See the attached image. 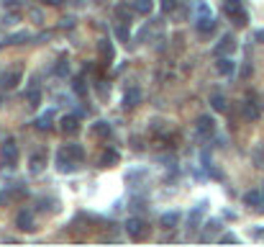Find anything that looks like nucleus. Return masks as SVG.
<instances>
[{"label": "nucleus", "mask_w": 264, "mask_h": 247, "mask_svg": "<svg viewBox=\"0 0 264 247\" xmlns=\"http://www.w3.org/2000/svg\"><path fill=\"white\" fill-rule=\"evenodd\" d=\"M0 162H3V167H8V170H13L18 165V144L13 139H8L3 144V150H0Z\"/></svg>", "instance_id": "1"}, {"label": "nucleus", "mask_w": 264, "mask_h": 247, "mask_svg": "<svg viewBox=\"0 0 264 247\" xmlns=\"http://www.w3.org/2000/svg\"><path fill=\"white\" fill-rule=\"evenodd\" d=\"M223 10H226V16L231 18L236 26H246V18H249V16H246V10L241 8V3H226Z\"/></svg>", "instance_id": "2"}, {"label": "nucleus", "mask_w": 264, "mask_h": 247, "mask_svg": "<svg viewBox=\"0 0 264 247\" xmlns=\"http://www.w3.org/2000/svg\"><path fill=\"white\" fill-rule=\"evenodd\" d=\"M126 232H129L133 240H141L144 234H146V221L139 219V216H131L129 221H126Z\"/></svg>", "instance_id": "3"}, {"label": "nucleus", "mask_w": 264, "mask_h": 247, "mask_svg": "<svg viewBox=\"0 0 264 247\" xmlns=\"http://www.w3.org/2000/svg\"><path fill=\"white\" fill-rule=\"evenodd\" d=\"M213 131H215V121H213V116H200L198 119V134H200V139H211L213 137Z\"/></svg>", "instance_id": "4"}, {"label": "nucleus", "mask_w": 264, "mask_h": 247, "mask_svg": "<svg viewBox=\"0 0 264 247\" xmlns=\"http://www.w3.org/2000/svg\"><path fill=\"white\" fill-rule=\"evenodd\" d=\"M244 204L249 206V209H257V211H264V193L259 188H254V190H249V193H244Z\"/></svg>", "instance_id": "5"}, {"label": "nucleus", "mask_w": 264, "mask_h": 247, "mask_svg": "<svg viewBox=\"0 0 264 247\" xmlns=\"http://www.w3.org/2000/svg\"><path fill=\"white\" fill-rule=\"evenodd\" d=\"M236 49V39L231 36V33H228V36H223L221 41L215 44V49H213V54L215 57H226V54H231Z\"/></svg>", "instance_id": "6"}, {"label": "nucleus", "mask_w": 264, "mask_h": 247, "mask_svg": "<svg viewBox=\"0 0 264 247\" xmlns=\"http://www.w3.org/2000/svg\"><path fill=\"white\" fill-rule=\"evenodd\" d=\"M98 52H100V60L106 62V64H110L113 57H116V49H113V44L108 39H100L98 41Z\"/></svg>", "instance_id": "7"}, {"label": "nucleus", "mask_w": 264, "mask_h": 247, "mask_svg": "<svg viewBox=\"0 0 264 247\" xmlns=\"http://www.w3.org/2000/svg\"><path fill=\"white\" fill-rule=\"evenodd\" d=\"M56 167H59V173H72L75 167H77V162L67 154V150H62L59 154H56Z\"/></svg>", "instance_id": "8"}, {"label": "nucleus", "mask_w": 264, "mask_h": 247, "mask_svg": "<svg viewBox=\"0 0 264 247\" xmlns=\"http://www.w3.org/2000/svg\"><path fill=\"white\" fill-rule=\"evenodd\" d=\"M16 227L18 229H24V232H31L33 229V214L26 209H21L18 211V216H16Z\"/></svg>", "instance_id": "9"}, {"label": "nucleus", "mask_w": 264, "mask_h": 247, "mask_svg": "<svg viewBox=\"0 0 264 247\" xmlns=\"http://www.w3.org/2000/svg\"><path fill=\"white\" fill-rule=\"evenodd\" d=\"M141 98H144V93L139 91V88L126 91V95H123V108H136V106L141 103Z\"/></svg>", "instance_id": "10"}, {"label": "nucleus", "mask_w": 264, "mask_h": 247, "mask_svg": "<svg viewBox=\"0 0 264 247\" xmlns=\"http://www.w3.org/2000/svg\"><path fill=\"white\" fill-rule=\"evenodd\" d=\"M203 214H205V204H198L190 211V216H187V227L190 229H198V224L203 221Z\"/></svg>", "instance_id": "11"}, {"label": "nucleus", "mask_w": 264, "mask_h": 247, "mask_svg": "<svg viewBox=\"0 0 264 247\" xmlns=\"http://www.w3.org/2000/svg\"><path fill=\"white\" fill-rule=\"evenodd\" d=\"M215 70L221 72V75H234V70H236V62H234L231 57H228V54H226V57H218Z\"/></svg>", "instance_id": "12"}, {"label": "nucleus", "mask_w": 264, "mask_h": 247, "mask_svg": "<svg viewBox=\"0 0 264 247\" xmlns=\"http://www.w3.org/2000/svg\"><path fill=\"white\" fill-rule=\"evenodd\" d=\"M118 160H121V154L116 150H106L100 154V167H113V165H118Z\"/></svg>", "instance_id": "13"}, {"label": "nucleus", "mask_w": 264, "mask_h": 247, "mask_svg": "<svg viewBox=\"0 0 264 247\" xmlns=\"http://www.w3.org/2000/svg\"><path fill=\"white\" fill-rule=\"evenodd\" d=\"M44 165H47V154H44V152H33L31 154V173L39 175L44 170Z\"/></svg>", "instance_id": "14"}, {"label": "nucleus", "mask_w": 264, "mask_h": 247, "mask_svg": "<svg viewBox=\"0 0 264 247\" xmlns=\"http://www.w3.org/2000/svg\"><path fill=\"white\" fill-rule=\"evenodd\" d=\"M62 131L64 134H77L79 131V121H77V116H62Z\"/></svg>", "instance_id": "15"}, {"label": "nucleus", "mask_w": 264, "mask_h": 247, "mask_svg": "<svg viewBox=\"0 0 264 247\" xmlns=\"http://www.w3.org/2000/svg\"><path fill=\"white\" fill-rule=\"evenodd\" d=\"M215 31V21L208 16V18H198V33L200 36H211V33Z\"/></svg>", "instance_id": "16"}, {"label": "nucleus", "mask_w": 264, "mask_h": 247, "mask_svg": "<svg viewBox=\"0 0 264 247\" xmlns=\"http://www.w3.org/2000/svg\"><path fill=\"white\" fill-rule=\"evenodd\" d=\"M90 131H93L95 137H100V139H108L110 137V124L108 121H95L93 126H90Z\"/></svg>", "instance_id": "17"}, {"label": "nucleus", "mask_w": 264, "mask_h": 247, "mask_svg": "<svg viewBox=\"0 0 264 247\" xmlns=\"http://www.w3.org/2000/svg\"><path fill=\"white\" fill-rule=\"evenodd\" d=\"M177 221H180V211H167V214H162V216H159V224H162L164 229L177 227Z\"/></svg>", "instance_id": "18"}, {"label": "nucleus", "mask_w": 264, "mask_h": 247, "mask_svg": "<svg viewBox=\"0 0 264 247\" xmlns=\"http://www.w3.org/2000/svg\"><path fill=\"white\" fill-rule=\"evenodd\" d=\"M18 83H21V72H5V75H0V85L8 88V91H10V88H16Z\"/></svg>", "instance_id": "19"}, {"label": "nucleus", "mask_w": 264, "mask_h": 247, "mask_svg": "<svg viewBox=\"0 0 264 247\" xmlns=\"http://www.w3.org/2000/svg\"><path fill=\"white\" fill-rule=\"evenodd\" d=\"M64 150H67V154H70L75 162H82V160H85V150H82V144H75V142H72V144H67Z\"/></svg>", "instance_id": "20"}, {"label": "nucleus", "mask_w": 264, "mask_h": 247, "mask_svg": "<svg viewBox=\"0 0 264 247\" xmlns=\"http://www.w3.org/2000/svg\"><path fill=\"white\" fill-rule=\"evenodd\" d=\"M241 111H244V119L246 121H257L262 116V111H259L257 103H244V108H241Z\"/></svg>", "instance_id": "21"}, {"label": "nucleus", "mask_w": 264, "mask_h": 247, "mask_svg": "<svg viewBox=\"0 0 264 247\" xmlns=\"http://www.w3.org/2000/svg\"><path fill=\"white\" fill-rule=\"evenodd\" d=\"M52 121H54V114H52V111H47V114H41L36 119V129L39 131H49L52 129Z\"/></svg>", "instance_id": "22"}, {"label": "nucleus", "mask_w": 264, "mask_h": 247, "mask_svg": "<svg viewBox=\"0 0 264 247\" xmlns=\"http://www.w3.org/2000/svg\"><path fill=\"white\" fill-rule=\"evenodd\" d=\"M152 8H154V0H136V3H133V10H136V13H141V16H149V13H152Z\"/></svg>", "instance_id": "23"}, {"label": "nucleus", "mask_w": 264, "mask_h": 247, "mask_svg": "<svg viewBox=\"0 0 264 247\" xmlns=\"http://www.w3.org/2000/svg\"><path fill=\"white\" fill-rule=\"evenodd\" d=\"M218 229H221V224H218L215 219H211V221H205V234H203V242H208V240H213Z\"/></svg>", "instance_id": "24"}, {"label": "nucleus", "mask_w": 264, "mask_h": 247, "mask_svg": "<svg viewBox=\"0 0 264 247\" xmlns=\"http://www.w3.org/2000/svg\"><path fill=\"white\" fill-rule=\"evenodd\" d=\"M72 88L77 95H87V85H85V77H75L72 80Z\"/></svg>", "instance_id": "25"}, {"label": "nucleus", "mask_w": 264, "mask_h": 247, "mask_svg": "<svg viewBox=\"0 0 264 247\" xmlns=\"http://www.w3.org/2000/svg\"><path fill=\"white\" fill-rule=\"evenodd\" d=\"M116 18L118 21H126V24H129V18H131V10H129V5H116Z\"/></svg>", "instance_id": "26"}, {"label": "nucleus", "mask_w": 264, "mask_h": 247, "mask_svg": "<svg viewBox=\"0 0 264 247\" xmlns=\"http://www.w3.org/2000/svg\"><path fill=\"white\" fill-rule=\"evenodd\" d=\"M116 36L121 39V41H126L129 44V39H131V29L126 26V24H121V26H116Z\"/></svg>", "instance_id": "27"}, {"label": "nucleus", "mask_w": 264, "mask_h": 247, "mask_svg": "<svg viewBox=\"0 0 264 247\" xmlns=\"http://www.w3.org/2000/svg\"><path fill=\"white\" fill-rule=\"evenodd\" d=\"M67 70H70V62H67V57H59V62H56V67H54V75H67Z\"/></svg>", "instance_id": "28"}, {"label": "nucleus", "mask_w": 264, "mask_h": 247, "mask_svg": "<svg viewBox=\"0 0 264 247\" xmlns=\"http://www.w3.org/2000/svg\"><path fill=\"white\" fill-rule=\"evenodd\" d=\"M211 106H213L215 111H226V98H223L221 93H215V95L211 98Z\"/></svg>", "instance_id": "29"}, {"label": "nucleus", "mask_w": 264, "mask_h": 247, "mask_svg": "<svg viewBox=\"0 0 264 247\" xmlns=\"http://www.w3.org/2000/svg\"><path fill=\"white\" fill-rule=\"evenodd\" d=\"M31 36H28V31H18V33H13V36L8 39V44H24V41H28Z\"/></svg>", "instance_id": "30"}, {"label": "nucleus", "mask_w": 264, "mask_h": 247, "mask_svg": "<svg viewBox=\"0 0 264 247\" xmlns=\"http://www.w3.org/2000/svg\"><path fill=\"white\" fill-rule=\"evenodd\" d=\"M26 98H28V103H31V106H39V103H41V93H39V91H28V93H26Z\"/></svg>", "instance_id": "31"}, {"label": "nucleus", "mask_w": 264, "mask_h": 247, "mask_svg": "<svg viewBox=\"0 0 264 247\" xmlns=\"http://www.w3.org/2000/svg\"><path fill=\"white\" fill-rule=\"evenodd\" d=\"M175 8H177V0H162V10H164V13H172Z\"/></svg>", "instance_id": "32"}, {"label": "nucleus", "mask_w": 264, "mask_h": 247, "mask_svg": "<svg viewBox=\"0 0 264 247\" xmlns=\"http://www.w3.org/2000/svg\"><path fill=\"white\" fill-rule=\"evenodd\" d=\"M16 21H18V13H16V10H8V13L3 16V24H16Z\"/></svg>", "instance_id": "33"}, {"label": "nucleus", "mask_w": 264, "mask_h": 247, "mask_svg": "<svg viewBox=\"0 0 264 247\" xmlns=\"http://www.w3.org/2000/svg\"><path fill=\"white\" fill-rule=\"evenodd\" d=\"M198 10H200V18H208V16H211V8L205 5L203 0H200V3H198Z\"/></svg>", "instance_id": "34"}, {"label": "nucleus", "mask_w": 264, "mask_h": 247, "mask_svg": "<svg viewBox=\"0 0 264 247\" xmlns=\"http://www.w3.org/2000/svg\"><path fill=\"white\" fill-rule=\"evenodd\" d=\"M28 18H33V21H36V24H41V10L31 8V10H28Z\"/></svg>", "instance_id": "35"}, {"label": "nucleus", "mask_w": 264, "mask_h": 247, "mask_svg": "<svg viewBox=\"0 0 264 247\" xmlns=\"http://www.w3.org/2000/svg\"><path fill=\"white\" fill-rule=\"evenodd\" d=\"M254 39L264 44V29H259V31H254Z\"/></svg>", "instance_id": "36"}, {"label": "nucleus", "mask_w": 264, "mask_h": 247, "mask_svg": "<svg viewBox=\"0 0 264 247\" xmlns=\"http://www.w3.org/2000/svg\"><path fill=\"white\" fill-rule=\"evenodd\" d=\"M221 242H236V237H234V234H223Z\"/></svg>", "instance_id": "37"}, {"label": "nucleus", "mask_w": 264, "mask_h": 247, "mask_svg": "<svg viewBox=\"0 0 264 247\" xmlns=\"http://www.w3.org/2000/svg\"><path fill=\"white\" fill-rule=\"evenodd\" d=\"M249 75H251V64H246L244 70H241V77H249Z\"/></svg>", "instance_id": "38"}, {"label": "nucleus", "mask_w": 264, "mask_h": 247, "mask_svg": "<svg viewBox=\"0 0 264 247\" xmlns=\"http://www.w3.org/2000/svg\"><path fill=\"white\" fill-rule=\"evenodd\" d=\"M47 3H49V5H59V3H62V0H47Z\"/></svg>", "instance_id": "39"}, {"label": "nucleus", "mask_w": 264, "mask_h": 247, "mask_svg": "<svg viewBox=\"0 0 264 247\" xmlns=\"http://www.w3.org/2000/svg\"><path fill=\"white\" fill-rule=\"evenodd\" d=\"M226 3H241V0H226Z\"/></svg>", "instance_id": "40"}, {"label": "nucleus", "mask_w": 264, "mask_h": 247, "mask_svg": "<svg viewBox=\"0 0 264 247\" xmlns=\"http://www.w3.org/2000/svg\"><path fill=\"white\" fill-rule=\"evenodd\" d=\"M262 193H264V188H262Z\"/></svg>", "instance_id": "41"}]
</instances>
